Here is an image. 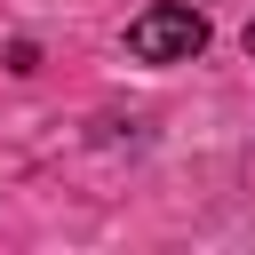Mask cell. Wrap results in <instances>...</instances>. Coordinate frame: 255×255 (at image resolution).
Here are the masks:
<instances>
[{
    "label": "cell",
    "instance_id": "cell-2",
    "mask_svg": "<svg viewBox=\"0 0 255 255\" xmlns=\"http://www.w3.org/2000/svg\"><path fill=\"white\" fill-rule=\"evenodd\" d=\"M247 56H255V24H247Z\"/></svg>",
    "mask_w": 255,
    "mask_h": 255
},
{
    "label": "cell",
    "instance_id": "cell-1",
    "mask_svg": "<svg viewBox=\"0 0 255 255\" xmlns=\"http://www.w3.org/2000/svg\"><path fill=\"white\" fill-rule=\"evenodd\" d=\"M207 48V16L183 8V0H151L135 24H128V56L135 64H191Z\"/></svg>",
    "mask_w": 255,
    "mask_h": 255
}]
</instances>
